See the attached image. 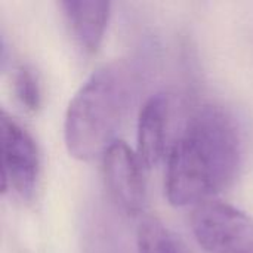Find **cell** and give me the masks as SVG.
<instances>
[{
    "label": "cell",
    "mask_w": 253,
    "mask_h": 253,
    "mask_svg": "<svg viewBox=\"0 0 253 253\" xmlns=\"http://www.w3.org/2000/svg\"><path fill=\"white\" fill-rule=\"evenodd\" d=\"M242 141L233 116L206 104L187 122L166 156L165 193L173 206H199L228 188L240 169Z\"/></svg>",
    "instance_id": "obj_1"
},
{
    "label": "cell",
    "mask_w": 253,
    "mask_h": 253,
    "mask_svg": "<svg viewBox=\"0 0 253 253\" xmlns=\"http://www.w3.org/2000/svg\"><path fill=\"white\" fill-rule=\"evenodd\" d=\"M138 71L126 59L99 67L73 96L64 120V141L77 160H93L116 142L138 90Z\"/></svg>",
    "instance_id": "obj_2"
},
{
    "label": "cell",
    "mask_w": 253,
    "mask_h": 253,
    "mask_svg": "<svg viewBox=\"0 0 253 253\" xmlns=\"http://www.w3.org/2000/svg\"><path fill=\"white\" fill-rule=\"evenodd\" d=\"M191 228L206 253H253V218L231 205L209 200L196 206Z\"/></svg>",
    "instance_id": "obj_3"
},
{
    "label": "cell",
    "mask_w": 253,
    "mask_h": 253,
    "mask_svg": "<svg viewBox=\"0 0 253 253\" xmlns=\"http://www.w3.org/2000/svg\"><path fill=\"white\" fill-rule=\"evenodd\" d=\"M1 188L31 200L37 187L40 159L34 139L4 110L0 114Z\"/></svg>",
    "instance_id": "obj_4"
},
{
    "label": "cell",
    "mask_w": 253,
    "mask_h": 253,
    "mask_svg": "<svg viewBox=\"0 0 253 253\" xmlns=\"http://www.w3.org/2000/svg\"><path fill=\"white\" fill-rule=\"evenodd\" d=\"M104 178L114 203L127 215H138L147 202L145 166L138 154L122 141H116L102 156Z\"/></svg>",
    "instance_id": "obj_5"
},
{
    "label": "cell",
    "mask_w": 253,
    "mask_h": 253,
    "mask_svg": "<svg viewBox=\"0 0 253 253\" xmlns=\"http://www.w3.org/2000/svg\"><path fill=\"white\" fill-rule=\"evenodd\" d=\"M59 4L76 44L87 55L95 53L102 43L111 4L99 0H67Z\"/></svg>",
    "instance_id": "obj_6"
},
{
    "label": "cell",
    "mask_w": 253,
    "mask_h": 253,
    "mask_svg": "<svg viewBox=\"0 0 253 253\" xmlns=\"http://www.w3.org/2000/svg\"><path fill=\"white\" fill-rule=\"evenodd\" d=\"M168 117L169 101L163 93L153 95L145 101L138 117V148L136 154L145 169L157 166L168 156Z\"/></svg>",
    "instance_id": "obj_7"
},
{
    "label": "cell",
    "mask_w": 253,
    "mask_h": 253,
    "mask_svg": "<svg viewBox=\"0 0 253 253\" xmlns=\"http://www.w3.org/2000/svg\"><path fill=\"white\" fill-rule=\"evenodd\" d=\"M136 237L139 253H182L172 233L153 216L139 222Z\"/></svg>",
    "instance_id": "obj_8"
},
{
    "label": "cell",
    "mask_w": 253,
    "mask_h": 253,
    "mask_svg": "<svg viewBox=\"0 0 253 253\" xmlns=\"http://www.w3.org/2000/svg\"><path fill=\"white\" fill-rule=\"evenodd\" d=\"M13 92L21 105L34 113L42 105V89L39 77L30 65H19L13 73Z\"/></svg>",
    "instance_id": "obj_9"
}]
</instances>
